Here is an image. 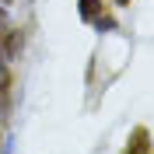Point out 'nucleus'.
<instances>
[{
	"instance_id": "obj_1",
	"label": "nucleus",
	"mask_w": 154,
	"mask_h": 154,
	"mask_svg": "<svg viewBox=\"0 0 154 154\" xmlns=\"http://www.w3.org/2000/svg\"><path fill=\"white\" fill-rule=\"evenodd\" d=\"M21 46H25V32L21 28H7V35H4V56L18 60L21 56Z\"/></svg>"
},
{
	"instance_id": "obj_2",
	"label": "nucleus",
	"mask_w": 154,
	"mask_h": 154,
	"mask_svg": "<svg viewBox=\"0 0 154 154\" xmlns=\"http://www.w3.org/2000/svg\"><path fill=\"white\" fill-rule=\"evenodd\" d=\"M147 140H151V137H147V130H144V126H137V130H133V140L126 144L123 154H147V151H151V144H147Z\"/></svg>"
},
{
	"instance_id": "obj_3",
	"label": "nucleus",
	"mask_w": 154,
	"mask_h": 154,
	"mask_svg": "<svg viewBox=\"0 0 154 154\" xmlns=\"http://www.w3.org/2000/svg\"><path fill=\"white\" fill-rule=\"evenodd\" d=\"M7 91H11V74L4 70V74H0V98H7Z\"/></svg>"
}]
</instances>
